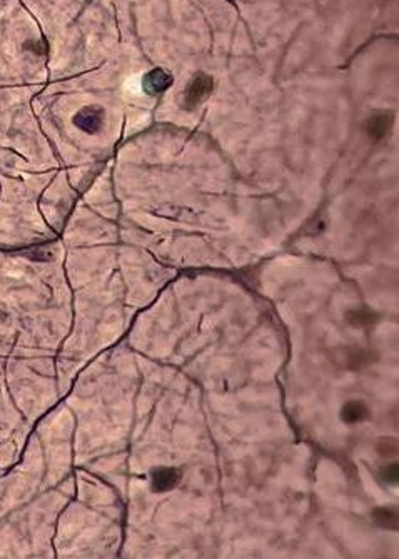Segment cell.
Masks as SVG:
<instances>
[{"instance_id":"obj_9","label":"cell","mask_w":399,"mask_h":559,"mask_svg":"<svg viewBox=\"0 0 399 559\" xmlns=\"http://www.w3.org/2000/svg\"><path fill=\"white\" fill-rule=\"evenodd\" d=\"M391 127V117L387 114H376L374 117H371L367 120V134L373 139H381L385 137Z\"/></svg>"},{"instance_id":"obj_7","label":"cell","mask_w":399,"mask_h":559,"mask_svg":"<svg viewBox=\"0 0 399 559\" xmlns=\"http://www.w3.org/2000/svg\"><path fill=\"white\" fill-rule=\"evenodd\" d=\"M373 519L383 529H398V510L396 507L383 506L373 511Z\"/></svg>"},{"instance_id":"obj_3","label":"cell","mask_w":399,"mask_h":559,"mask_svg":"<svg viewBox=\"0 0 399 559\" xmlns=\"http://www.w3.org/2000/svg\"><path fill=\"white\" fill-rule=\"evenodd\" d=\"M73 124H76L80 130L87 132V134H97L104 126V111L97 106L80 109V111L73 115Z\"/></svg>"},{"instance_id":"obj_8","label":"cell","mask_w":399,"mask_h":559,"mask_svg":"<svg viewBox=\"0 0 399 559\" xmlns=\"http://www.w3.org/2000/svg\"><path fill=\"white\" fill-rule=\"evenodd\" d=\"M373 363V354L366 349L361 347H354L350 349L346 352V366L351 369V371H361L367 366V364Z\"/></svg>"},{"instance_id":"obj_4","label":"cell","mask_w":399,"mask_h":559,"mask_svg":"<svg viewBox=\"0 0 399 559\" xmlns=\"http://www.w3.org/2000/svg\"><path fill=\"white\" fill-rule=\"evenodd\" d=\"M170 84H172V76L162 69H154V71L147 72L142 79V89L149 95L162 94L170 87Z\"/></svg>"},{"instance_id":"obj_10","label":"cell","mask_w":399,"mask_h":559,"mask_svg":"<svg viewBox=\"0 0 399 559\" xmlns=\"http://www.w3.org/2000/svg\"><path fill=\"white\" fill-rule=\"evenodd\" d=\"M379 479L383 483L387 484V486H396L399 481V466L398 463H391L383 466L381 471H379Z\"/></svg>"},{"instance_id":"obj_11","label":"cell","mask_w":399,"mask_h":559,"mask_svg":"<svg viewBox=\"0 0 399 559\" xmlns=\"http://www.w3.org/2000/svg\"><path fill=\"white\" fill-rule=\"evenodd\" d=\"M376 449L383 457H393L398 454V441L394 437H383L376 444Z\"/></svg>"},{"instance_id":"obj_6","label":"cell","mask_w":399,"mask_h":559,"mask_svg":"<svg viewBox=\"0 0 399 559\" xmlns=\"http://www.w3.org/2000/svg\"><path fill=\"white\" fill-rule=\"evenodd\" d=\"M346 321H347V324L352 326V328L367 329V328H371V326L376 324V321H378V314H376L374 310L369 308H354V309H350L346 312Z\"/></svg>"},{"instance_id":"obj_2","label":"cell","mask_w":399,"mask_h":559,"mask_svg":"<svg viewBox=\"0 0 399 559\" xmlns=\"http://www.w3.org/2000/svg\"><path fill=\"white\" fill-rule=\"evenodd\" d=\"M181 471L176 468H156L152 472H150V489L157 494H162V492H169L172 491L174 488L179 486L181 483Z\"/></svg>"},{"instance_id":"obj_1","label":"cell","mask_w":399,"mask_h":559,"mask_svg":"<svg viewBox=\"0 0 399 559\" xmlns=\"http://www.w3.org/2000/svg\"><path fill=\"white\" fill-rule=\"evenodd\" d=\"M214 89V80L207 73H197L184 92L185 109H194L207 99Z\"/></svg>"},{"instance_id":"obj_5","label":"cell","mask_w":399,"mask_h":559,"mask_svg":"<svg viewBox=\"0 0 399 559\" xmlns=\"http://www.w3.org/2000/svg\"><path fill=\"white\" fill-rule=\"evenodd\" d=\"M369 418V407L363 401H347L341 409V419L344 424H359Z\"/></svg>"}]
</instances>
